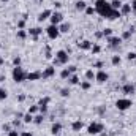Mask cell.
<instances>
[{
	"label": "cell",
	"instance_id": "6da1fadb",
	"mask_svg": "<svg viewBox=\"0 0 136 136\" xmlns=\"http://www.w3.org/2000/svg\"><path fill=\"white\" fill-rule=\"evenodd\" d=\"M95 11L98 14H101L103 17H108V19H117V17H120V11L114 10L109 3H106V0H97Z\"/></svg>",
	"mask_w": 136,
	"mask_h": 136
},
{
	"label": "cell",
	"instance_id": "7a4b0ae2",
	"mask_svg": "<svg viewBox=\"0 0 136 136\" xmlns=\"http://www.w3.org/2000/svg\"><path fill=\"white\" fill-rule=\"evenodd\" d=\"M13 79H14L16 82H22V81H25V79H27V73L24 71V68L16 67V68L13 70Z\"/></svg>",
	"mask_w": 136,
	"mask_h": 136
},
{
	"label": "cell",
	"instance_id": "3957f363",
	"mask_svg": "<svg viewBox=\"0 0 136 136\" xmlns=\"http://www.w3.org/2000/svg\"><path fill=\"white\" fill-rule=\"evenodd\" d=\"M116 106H117V109L125 111V109H128V108L132 106V100H128V98H120V100H117Z\"/></svg>",
	"mask_w": 136,
	"mask_h": 136
},
{
	"label": "cell",
	"instance_id": "277c9868",
	"mask_svg": "<svg viewBox=\"0 0 136 136\" xmlns=\"http://www.w3.org/2000/svg\"><path fill=\"white\" fill-rule=\"evenodd\" d=\"M46 32H48V36L51 38V40H55L57 36H59V33H60V30H59V27L57 25H49L48 29H46Z\"/></svg>",
	"mask_w": 136,
	"mask_h": 136
},
{
	"label": "cell",
	"instance_id": "5b68a950",
	"mask_svg": "<svg viewBox=\"0 0 136 136\" xmlns=\"http://www.w3.org/2000/svg\"><path fill=\"white\" fill-rule=\"evenodd\" d=\"M87 132H89V135H98L100 132H103V125H101V124L93 122V124H90V125H89Z\"/></svg>",
	"mask_w": 136,
	"mask_h": 136
},
{
	"label": "cell",
	"instance_id": "8992f818",
	"mask_svg": "<svg viewBox=\"0 0 136 136\" xmlns=\"http://www.w3.org/2000/svg\"><path fill=\"white\" fill-rule=\"evenodd\" d=\"M55 63H67L68 62V54L65 52V51H59L57 54H55Z\"/></svg>",
	"mask_w": 136,
	"mask_h": 136
},
{
	"label": "cell",
	"instance_id": "52a82bcc",
	"mask_svg": "<svg viewBox=\"0 0 136 136\" xmlns=\"http://www.w3.org/2000/svg\"><path fill=\"white\" fill-rule=\"evenodd\" d=\"M62 19H63V16H62L60 13H52V14H51V22H52V25L60 24V22H62Z\"/></svg>",
	"mask_w": 136,
	"mask_h": 136
},
{
	"label": "cell",
	"instance_id": "ba28073f",
	"mask_svg": "<svg viewBox=\"0 0 136 136\" xmlns=\"http://www.w3.org/2000/svg\"><path fill=\"white\" fill-rule=\"evenodd\" d=\"M51 101V98L49 97H46V98H43L41 101H40V105H38V108H40V111L41 112H46L48 111V103Z\"/></svg>",
	"mask_w": 136,
	"mask_h": 136
},
{
	"label": "cell",
	"instance_id": "9c48e42d",
	"mask_svg": "<svg viewBox=\"0 0 136 136\" xmlns=\"http://www.w3.org/2000/svg\"><path fill=\"white\" fill-rule=\"evenodd\" d=\"M55 74V68H52V67H49V68H46L43 73H41V78H51V76H54Z\"/></svg>",
	"mask_w": 136,
	"mask_h": 136
},
{
	"label": "cell",
	"instance_id": "30bf717a",
	"mask_svg": "<svg viewBox=\"0 0 136 136\" xmlns=\"http://www.w3.org/2000/svg\"><path fill=\"white\" fill-rule=\"evenodd\" d=\"M95 79H97L98 82H106V81H108V73H105V71H98V73L95 74Z\"/></svg>",
	"mask_w": 136,
	"mask_h": 136
},
{
	"label": "cell",
	"instance_id": "8fae6325",
	"mask_svg": "<svg viewBox=\"0 0 136 136\" xmlns=\"http://www.w3.org/2000/svg\"><path fill=\"white\" fill-rule=\"evenodd\" d=\"M40 78H41V73H38V71L27 73V79H29V81H36V79H40Z\"/></svg>",
	"mask_w": 136,
	"mask_h": 136
},
{
	"label": "cell",
	"instance_id": "7c38bea8",
	"mask_svg": "<svg viewBox=\"0 0 136 136\" xmlns=\"http://www.w3.org/2000/svg\"><path fill=\"white\" fill-rule=\"evenodd\" d=\"M51 14H52V13H51L49 10H44V11H43V13H41V14L38 16V21H40V22H43V21H44V19H48V17L51 16Z\"/></svg>",
	"mask_w": 136,
	"mask_h": 136
},
{
	"label": "cell",
	"instance_id": "4fadbf2b",
	"mask_svg": "<svg viewBox=\"0 0 136 136\" xmlns=\"http://www.w3.org/2000/svg\"><path fill=\"white\" fill-rule=\"evenodd\" d=\"M109 43L111 46H119L122 43V38H117V36H109Z\"/></svg>",
	"mask_w": 136,
	"mask_h": 136
},
{
	"label": "cell",
	"instance_id": "5bb4252c",
	"mask_svg": "<svg viewBox=\"0 0 136 136\" xmlns=\"http://www.w3.org/2000/svg\"><path fill=\"white\" fill-rule=\"evenodd\" d=\"M124 92L125 93H133L135 92V86L133 84H125L124 86Z\"/></svg>",
	"mask_w": 136,
	"mask_h": 136
},
{
	"label": "cell",
	"instance_id": "9a60e30c",
	"mask_svg": "<svg viewBox=\"0 0 136 136\" xmlns=\"http://www.w3.org/2000/svg\"><path fill=\"white\" fill-rule=\"evenodd\" d=\"M29 32H30V35H32L33 38H36V36H38V35L41 33V29H38V27H35V29H30Z\"/></svg>",
	"mask_w": 136,
	"mask_h": 136
},
{
	"label": "cell",
	"instance_id": "2e32d148",
	"mask_svg": "<svg viewBox=\"0 0 136 136\" xmlns=\"http://www.w3.org/2000/svg\"><path fill=\"white\" fill-rule=\"evenodd\" d=\"M78 46H79L81 49H90V48H92V44H90V41H87V40H86V41H82V43H79Z\"/></svg>",
	"mask_w": 136,
	"mask_h": 136
},
{
	"label": "cell",
	"instance_id": "e0dca14e",
	"mask_svg": "<svg viewBox=\"0 0 136 136\" xmlns=\"http://www.w3.org/2000/svg\"><path fill=\"white\" fill-rule=\"evenodd\" d=\"M60 128H62V125H60V124H54V125H52V128H51L52 135L55 136L57 133H59V132H60Z\"/></svg>",
	"mask_w": 136,
	"mask_h": 136
},
{
	"label": "cell",
	"instance_id": "ac0fdd59",
	"mask_svg": "<svg viewBox=\"0 0 136 136\" xmlns=\"http://www.w3.org/2000/svg\"><path fill=\"white\" fill-rule=\"evenodd\" d=\"M86 8H87V3H86V2H82V0H81V2H78V3H76V10L82 11V10H86Z\"/></svg>",
	"mask_w": 136,
	"mask_h": 136
},
{
	"label": "cell",
	"instance_id": "d6986e66",
	"mask_svg": "<svg viewBox=\"0 0 136 136\" xmlns=\"http://www.w3.org/2000/svg\"><path fill=\"white\" fill-rule=\"evenodd\" d=\"M81 128H82V122H81V120L73 122V130H74V132H79Z\"/></svg>",
	"mask_w": 136,
	"mask_h": 136
},
{
	"label": "cell",
	"instance_id": "ffe728a7",
	"mask_svg": "<svg viewBox=\"0 0 136 136\" xmlns=\"http://www.w3.org/2000/svg\"><path fill=\"white\" fill-rule=\"evenodd\" d=\"M59 30H60V32H63V33H67V32L70 30V24H67V22H63V24H62V25L59 27Z\"/></svg>",
	"mask_w": 136,
	"mask_h": 136
},
{
	"label": "cell",
	"instance_id": "44dd1931",
	"mask_svg": "<svg viewBox=\"0 0 136 136\" xmlns=\"http://www.w3.org/2000/svg\"><path fill=\"white\" fill-rule=\"evenodd\" d=\"M120 8H122V13H124V14H128V13L132 11V5H122Z\"/></svg>",
	"mask_w": 136,
	"mask_h": 136
},
{
	"label": "cell",
	"instance_id": "7402d4cb",
	"mask_svg": "<svg viewBox=\"0 0 136 136\" xmlns=\"http://www.w3.org/2000/svg\"><path fill=\"white\" fill-rule=\"evenodd\" d=\"M133 30H135V29L132 27L130 30H127V32H124V35H122V38H124V40H128V38L132 36V33H133Z\"/></svg>",
	"mask_w": 136,
	"mask_h": 136
},
{
	"label": "cell",
	"instance_id": "603a6c76",
	"mask_svg": "<svg viewBox=\"0 0 136 136\" xmlns=\"http://www.w3.org/2000/svg\"><path fill=\"white\" fill-rule=\"evenodd\" d=\"M111 6H112V8H114V10H119V8H120V6H122V3H120V2H119V0H114V2H112V3H111Z\"/></svg>",
	"mask_w": 136,
	"mask_h": 136
},
{
	"label": "cell",
	"instance_id": "cb8c5ba5",
	"mask_svg": "<svg viewBox=\"0 0 136 136\" xmlns=\"http://www.w3.org/2000/svg\"><path fill=\"white\" fill-rule=\"evenodd\" d=\"M60 76H62L63 79H67V78H70V70H63V71L60 73Z\"/></svg>",
	"mask_w": 136,
	"mask_h": 136
},
{
	"label": "cell",
	"instance_id": "d4e9b609",
	"mask_svg": "<svg viewBox=\"0 0 136 136\" xmlns=\"http://www.w3.org/2000/svg\"><path fill=\"white\" fill-rule=\"evenodd\" d=\"M32 120H33L32 114H25V116H24V122H25V124H29V122H32Z\"/></svg>",
	"mask_w": 136,
	"mask_h": 136
},
{
	"label": "cell",
	"instance_id": "484cf974",
	"mask_svg": "<svg viewBox=\"0 0 136 136\" xmlns=\"http://www.w3.org/2000/svg\"><path fill=\"white\" fill-rule=\"evenodd\" d=\"M120 63V57L119 55H114L112 57V65H119Z\"/></svg>",
	"mask_w": 136,
	"mask_h": 136
},
{
	"label": "cell",
	"instance_id": "4316f807",
	"mask_svg": "<svg viewBox=\"0 0 136 136\" xmlns=\"http://www.w3.org/2000/svg\"><path fill=\"white\" fill-rule=\"evenodd\" d=\"M86 78H87V79H93V78H95V74H93V71H92V70H89V71L86 73Z\"/></svg>",
	"mask_w": 136,
	"mask_h": 136
},
{
	"label": "cell",
	"instance_id": "83f0119b",
	"mask_svg": "<svg viewBox=\"0 0 136 136\" xmlns=\"http://www.w3.org/2000/svg\"><path fill=\"white\" fill-rule=\"evenodd\" d=\"M8 97V93H6V90H3V89H0V100H5Z\"/></svg>",
	"mask_w": 136,
	"mask_h": 136
},
{
	"label": "cell",
	"instance_id": "f1b7e54d",
	"mask_svg": "<svg viewBox=\"0 0 136 136\" xmlns=\"http://www.w3.org/2000/svg\"><path fill=\"white\" fill-rule=\"evenodd\" d=\"M78 82H79L78 76H71V78H70V84H78Z\"/></svg>",
	"mask_w": 136,
	"mask_h": 136
},
{
	"label": "cell",
	"instance_id": "f546056e",
	"mask_svg": "<svg viewBox=\"0 0 136 136\" xmlns=\"http://www.w3.org/2000/svg\"><path fill=\"white\" fill-rule=\"evenodd\" d=\"M60 95H62V97H68V95H70V90H68V89H62V90H60Z\"/></svg>",
	"mask_w": 136,
	"mask_h": 136
},
{
	"label": "cell",
	"instance_id": "4dcf8cb0",
	"mask_svg": "<svg viewBox=\"0 0 136 136\" xmlns=\"http://www.w3.org/2000/svg\"><path fill=\"white\" fill-rule=\"evenodd\" d=\"M86 13H87V14L90 16V14H93V13H95V10H93L92 6H87V8H86Z\"/></svg>",
	"mask_w": 136,
	"mask_h": 136
},
{
	"label": "cell",
	"instance_id": "1f68e13d",
	"mask_svg": "<svg viewBox=\"0 0 136 136\" xmlns=\"http://www.w3.org/2000/svg\"><path fill=\"white\" fill-rule=\"evenodd\" d=\"M111 33H112L111 29H105V30H103V35H105V36H111Z\"/></svg>",
	"mask_w": 136,
	"mask_h": 136
},
{
	"label": "cell",
	"instance_id": "d6a6232c",
	"mask_svg": "<svg viewBox=\"0 0 136 136\" xmlns=\"http://www.w3.org/2000/svg\"><path fill=\"white\" fill-rule=\"evenodd\" d=\"M40 108L38 106H30V109H29V114H33V112H36Z\"/></svg>",
	"mask_w": 136,
	"mask_h": 136
},
{
	"label": "cell",
	"instance_id": "836d02e7",
	"mask_svg": "<svg viewBox=\"0 0 136 136\" xmlns=\"http://www.w3.org/2000/svg\"><path fill=\"white\" fill-rule=\"evenodd\" d=\"M33 122H35V124H41V122H43V116H36V117L33 119Z\"/></svg>",
	"mask_w": 136,
	"mask_h": 136
},
{
	"label": "cell",
	"instance_id": "e575fe53",
	"mask_svg": "<svg viewBox=\"0 0 136 136\" xmlns=\"http://www.w3.org/2000/svg\"><path fill=\"white\" fill-rule=\"evenodd\" d=\"M13 63H14L16 67H19V65H21V59H19V57H14V59H13Z\"/></svg>",
	"mask_w": 136,
	"mask_h": 136
},
{
	"label": "cell",
	"instance_id": "d590c367",
	"mask_svg": "<svg viewBox=\"0 0 136 136\" xmlns=\"http://www.w3.org/2000/svg\"><path fill=\"white\" fill-rule=\"evenodd\" d=\"M81 87H82L84 90H87V89H90V82H82V84H81Z\"/></svg>",
	"mask_w": 136,
	"mask_h": 136
},
{
	"label": "cell",
	"instance_id": "8d00e7d4",
	"mask_svg": "<svg viewBox=\"0 0 136 136\" xmlns=\"http://www.w3.org/2000/svg\"><path fill=\"white\" fill-rule=\"evenodd\" d=\"M25 35H27V33H25L24 30H19V32H17V36H19V38H25Z\"/></svg>",
	"mask_w": 136,
	"mask_h": 136
},
{
	"label": "cell",
	"instance_id": "74e56055",
	"mask_svg": "<svg viewBox=\"0 0 136 136\" xmlns=\"http://www.w3.org/2000/svg\"><path fill=\"white\" fill-rule=\"evenodd\" d=\"M92 51H93L95 54H97V52H100V46H98V44H95V46L92 48Z\"/></svg>",
	"mask_w": 136,
	"mask_h": 136
},
{
	"label": "cell",
	"instance_id": "f35d334b",
	"mask_svg": "<svg viewBox=\"0 0 136 136\" xmlns=\"http://www.w3.org/2000/svg\"><path fill=\"white\" fill-rule=\"evenodd\" d=\"M128 59H130V60L136 59V54H135V52H130V54H128Z\"/></svg>",
	"mask_w": 136,
	"mask_h": 136
},
{
	"label": "cell",
	"instance_id": "ab89813d",
	"mask_svg": "<svg viewBox=\"0 0 136 136\" xmlns=\"http://www.w3.org/2000/svg\"><path fill=\"white\" fill-rule=\"evenodd\" d=\"M24 24H25L24 21H19V24H17V25H19V29H22V27H24Z\"/></svg>",
	"mask_w": 136,
	"mask_h": 136
},
{
	"label": "cell",
	"instance_id": "60d3db41",
	"mask_svg": "<svg viewBox=\"0 0 136 136\" xmlns=\"http://www.w3.org/2000/svg\"><path fill=\"white\" fill-rule=\"evenodd\" d=\"M132 10H135L136 11V0H133V3H132Z\"/></svg>",
	"mask_w": 136,
	"mask_h": 136
},
{
	"label": "cell",
	"instance_id": "b9f144b4",
	"mask_svg": "<svg viewBox=\"0 0 136 136\" xmlns=\"http://www.w3.org/2000/svg\"><path fill=\"white\" fill-rule=\"evenodd\" d=\"M8 136H19V135H17V132H10V135Z\"/></svg>",
	"mask_w": 136,
	"mask_h": 136
},
{
	"label": "cell",
	"instance_id": "7bdbcfd3",
	"mask_svg": "<svg viewBox=\"0 0 136 136\" xmlns=\"http://www.w3.org/2000/svg\"><path fill=\"white\" fill-rule=\"evenodd\" d=\"M68 70H70V73H73V71H76V67H70Z\"/></svg>",
	"mask_w": 136,
	"mask_h": 136
},
{
	"label": "cell",
	"instance_id": "ee69618b",
	"mask_svg": "<svg viewBox=\"0 0 136 136\" xmlns=\"http://www.w3.org/2000/svg\"><path fill=\"white\" fill-rule=\"evenodd\" d=\"M21 136H32L29 132H24V133H21Z\"/></svg>",
	"mask_w": 136,
	"mask_h": 136
},
{
	"label": "cell",
	"instance_id": "f6af8a7d",
	"mask_svg": "<svg viewBox=\"0 0 136 136\" xmlns=\"http://www.w3.org/2000/svg\"><path fill=\"white\" fill-rule=\"evenodd\" d=\"M2 63H3V59H2V57H0V65H2Z\"/></svg>",
	"mask_w": 136,
	"mask_h": 136
},
{
	"label": "cell",
	"instance_id": "bcb514c9",
	"mask_svg": "<svg viewBox=\"0 0 136 136\" xmlns=\"http://www.w3.org/2000/svg\"><path fill=\"white\" fill-rule=\"evenodd\" d=\"M2 2H8V0H2Z\"/></svg>",
	"mask_w": 136,
	"mask_h": 136
}]
</instances>
